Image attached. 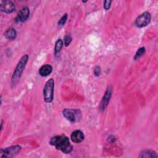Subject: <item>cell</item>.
Segmentation results:
<instances>
[{
  "mask_svg": "<svg viewBox=\"0 0 158 158\" xmlns=\"http://www.w3.org/2000/svg\"><path fill=\"white\" fill-rule=\"evenodd\" d=\"M49 144L65 154L71 152L73 149V146L70 144L69 138L63 135L52 137L49 141Z\"/></svg>",
  "mask_w": 158,
  "mask_h": 158,
  "instance_id": "cell-1",
  "label": "cell"
},
{
  "mask_svg": "<svg viewBox=\"0 0 158 158\" xmlns=\"http://www.w3.org/2000/svg\"><path fill=\"white\" fill-rule=\"evenodd\" d=\"M28 60V55H23L19 61L11 78V83L12 86L15 85L19 81L22 73L25 68L27 63Z\"/></svg>",
  "mask_w": 158,
  "mask_h": 158,
  "instance_id": "cell-2",
  "label": "cell"
},
{
  "mask_svg": "<svg viewBox=\"0 0 158 158\" xmlns=\"http://www.w3.org/2000/svg\"><path fill=\"white\" fill-rule=\"evenodd\" d=\"M54 80L53 78L48 80L43 89V98L46 102H51L54 98Z\"/></svg>",
  "mask_w": 158,
  "mask_h": 158,
  "instance_id": "cell-3",
  "label": "cell"
},
{
  "mask_svg": "<svg viewBox=\"0 0 158 158\" xmlns=\"http://www.w3.org/2000/svg\"><path fill=\"white\" fill-rule=\"evenodd\" d=\"M64 117L70 121V122L74 123L78 120L81 117V114L80 110L78 109H68L66 108L64 109L62 112Z\"/></svg>",
  "mask_w": 158,
  "mask_h": 158,
  "instance_id": "cell-4",
  "label": "cell"
},
{
  "mask_svg": "<svg viewBox=\"0 0 158 158\" xmlns=\"http://www.w3.org/2000/svg\"><path fill=\"white\" fill-rule=\"evenodd\" d=\"M21 146L19 145L12 146L10 147L6 148L5 149H1L0 156L1 157H12L17 154L21 151Z\"/></svg>",
  "mask_w": 158,
  "mask_h": 158,
  "instance_id": "cell-5",
  "label": "cell"
},
{
  "mask_svg": "<svg viewBox=\"0 0 158 158\" xmlns=\"http://www.w3.org/2000/svg\"><path fill=\"white\" fill-rule=\"evenodd\" d=\"M151 19V14L148 12H144L136 18L135 22V25L139 28L144 27L149 23Z\"/></svg>",
  "mask_w": 158,
  "mask_h": 158,
  "instance_id": "cell-6",
  "label": "cell"
},
{
  "mask_svg": "<svg viewBox=\"0 0 158 158\" xmlns=\"http://www.w3.org/2000/svg\"><path fill=\"white\" fill-rule=\"evenodd\" d=\"M0 9L1 11L6 13H12L15 10V5L10 1H0Z\"/></svg>",
  "mask_w": 158,
  "mask_h": 158,
  "instance_id": "cell-7",
  "label": "cell"
},
{
  "mask_svg": "<svg viewBox=\"0 0 158 158\" xmlns=\"http://www.w3.org/2000/svg\"><path fill=\"white\" fill-rule=\"evenodd\" d=\"M111 94H112V87H111V86H109L107 88V90L106 91V92L104 94V96L101 100V104H100L99 107H100V110L101 111L104 110L106 107L107 106V105L109 102V100H110Z\"/></svg>",
  "mask_w": 158,
  "mask_h": 158,
  "instance_id": "cell-8",
  "label": "cell"
},
{
  "mask_svg": "<svg viewBox=\"0 0 158 158\" xmlns=\"http://www.w3.org/2000/svg\"><path fill=\"white\" fill-rule=\"evenodd\" d=\"M70 139L75 143H80L84 140L85 135L81 130H75L72 133Z\"/></svg>",
  "mask_w": 158,
  "mask_h": 158,
  "instance_id": "cell-9",
  "label": "cell"
},
{
  "mask_svg": "<svg viewBox=\"0 0 158 158\" xmlns=\"http://www.w3.org/2000/svg\"><path fill=\"white\" fill-rule=\"evenodd\" d=\"M29 15L30 10L27 6H25L19 12L16 20H17L19 22H23L28 18Z\"/></svg>",
  "mask_w": 158,
  "mask_h": 158,
  "instance_id": "cell-10",
  "label": "cell"
},
{
  "mask_svg": "<svg viewBox=\"0 0 158 158\" xmlns=\"http://www.w3.org/2000/svg\"><path fill=\"white\" fill-rule=\"evenodd\" d=\"M52 71V67L49 64H46L43 65L40 67L39 69V74L42 77H46L51 74V73Z\"/></svg>",
  "mask_w": 158,
  "mask_h": 158,
  "instance_id": "cell-11",
  "label": "cell"
},
{
  "mask_svg": "<svg viewBox=\"0 0 158 158\" xmlns=\"http://www.w3.org/2000/svg\"><path fill=\"white\" fill-rule=\"evenodd\" d=\"M4 36L7 40H13L15 39V38L17 36V31L14 28H10L5 31Z\"/></svg>",
  "mask_w": 158,
  "mask_h": 158,
  "instance_id": "cell-12",
  "label": "cell"
},
{
  "mask_svg": "<svg viewBox=\"0 0 158 158\" xmlns=\"http://www.w3.org/2000/svg\"><path fill=\"white\" fill-rule=\"evenodd\" d=\"M139 157H157V155L156 154V152L150 150V149H146L143 150L140 152L139 156Z\"/></svg>",
  "mask_w": 158,
  "mask_h": 158,
  "instance_id": "cell-13",
  "label": "cell"
},
{
  "mask_svg": "<svg viewBox=\"0 0 158 158\" xmlns=\"http://www.w3.org/2000/svg\"><path fill=\"white\" fill-rule=\"evenodd\" d=\"M63 45H64V43L61 39H59L56 41V44H55V48H54L55 54H57V53H59L61 49L63 47Z\"/></svg>",
  "mask_w": 158,
  "mask_h": 158,
  "instance_id": "cell-14",
  "label": "cell"
},
{
  "mask_svg": "<svg viewBox=\"0 0 158 158\" xmlns=\"http://www.w3.org/2000/svg\"><path fill=\"white\" fill-rule=\"evenodd\" d=\"M145 51H146V49H145L144 47L139 48L137 50V51H136V54H135V55L134 56V60L138 59L140 57H141L145 53Z\"/></svg>",
  "mask_w": 158,
  "mask_h": 158,
  "instance_id": "cell-15",
  "label": "cell"
},
{
  "mask_svg": "<svg viewBox=\"0 0 158 158\" xmlns=\"http://www.w3.org/2000/svg\"><path fill=\"white\" fill-rule=\"evenodd\" d=\"M72 40V38L70 35H67L64 38V43L65 46H68Z\"/></svg>",
  "mask_w": 158,
  "mask_h": 158,
  "instance_id": "cell-16",
  "label": "cell"
},
{
  "mask_svg": "<svg viewBox=\"0 0 158 158\" xmlns=\"http://www.w3.org/2000/svg\"><path fill=\"white\" fill-rule=\"evenodd\" d=\"M67 14H65L59 20L58 22V25L59 26H63L65 23L67 21Z\"/></svg>",
  "mask_w": 158,
  "mask_h": 158,
  "instance_id": "cell-17",
  "label": "cell"
},
{
  "mask_svg": "<svg viewBox=\"0 0 158 158\" xmlns=\"http://www.w3.org/2000/svg\"><path fill=\"white\" fill-rule=\"evenodd\" d=\"M94 74L95 76L98 77L101 74V69L99 66H96L94 69Z\"/></svg>",
  "mask_w": 158,
  "mask_h": 158,
  "instance_id": "cell-18",
  "label": "cell"
},
{
  "mask_svg": "<svg viewBox=\"0 0 158 158\" xmlns=\"http://www.w3.org/2000/svg\"><path fill=\"white\" fill-rule=\"evenodd\" d=\"M111 2H112V1H105L104 3V8L106 10H108L110 7Z\"/></svg>",
  "mask_w": 158,
  "mask_h": 158,
  "instance_id": "cell-19",
  "label": "cell"
},
{
  "mask_svg": "<svg viewBox=\"0 0 158 158\" xmlns=\"http://www.w3.org/2000/svg\"><path fill=\"white\" fill-rule=\"evenodd\" d=\"M107 140L109 141V142H111V143H113V142H115V136H112V135H110L108 137V139Z\"/></svg>",
  "mask_w": 158,
  "mask_h": 158,
  "instance_id": "cell-20",
  "label": "cell"
}]
</instances>
